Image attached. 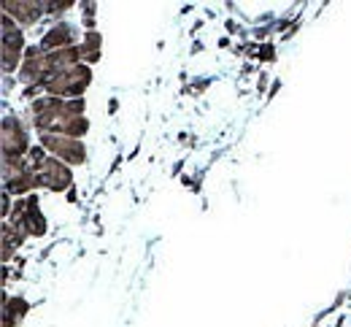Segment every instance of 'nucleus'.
I'll list each match as a JSON object with an SVG mask.
<instances>
[{
	"label": "nucleus",
	"mask_w": 351,
	"mask_h": 327,
	"mask_svg": "<svg viewBox=\"0 0 351 327\" xmlns=\"http://www.w3.org/2000/svg\"><path fill=\"white\" fill-rule=\"evenodd\" d=\"M84 100H60V97H44L30 106L33 122L44 136H84L89 122L84 119Z\"/></svg>",
	"instance_id": "1"
},
{
	"label": "nucleus",
	"mask_w": 351,
	"mask_h": 327,
	"mask_svg": "<svg viewBox=\"0 0 351 327\" xmlns=\"http://www.w3.org/2000/svg\"><path fill=\"white\" fill-rule=\"evenodd\" d=\"M30 165H33V171H36V176H38V182H41V187H49L54 189V192H60V189H68L71 187V168L65 165V162H60L57 157H46L44 149H30Z\"/></svg>",
	"instance_id": "2"
},
{
	"label": "nucleus",
	"mask_w": 351,
	"mask_h": 327,
	"mask_svg": "<svg viewBox=\"0 0 351 327\" xmlns=\"http://www.w3.org/2000/svg\"><path fill=\"white\" fill-rule=\"evenodd\" d=\"M3 179H5V192L25 195L33 187H41L30 160L25 157H3Z\"/></svg>",
	"instance_id": "3"
},
{
	"label": "nucleus",
	"mask_w": 351,
	"mask_h": 327,
	"mask_svg": "<svg viewBox=\"0 0 351 327\" xmlns=\"http://www.w3.org/2000/svg\"><path fill=\"white\" fill-rule=\"evenodd\" d=\"M89 82H92V73H89L87 65H73V68L57 73L44 90L51 93L54 97H60V100H62V97H79V95L89 87ZM79 100H82V97H79Z\"/></svg>",
	"instance_id": "4"
},
{
	"label": "nucleus",
	"mask_w": 351,
	"mask_h": 327,
	"mask_svg": "<svg viewBox=\"0 0 351 327\" xmlns=\"http://www.w3.org/2000/svg\"><path fill=\"white\" fill-rule=\"evenodd\" d=\"M14 222V233L19 238L25 235H44L46 233V225H44V217L38 211V200L36 197H25V200H16L14 206V214L11 219Z\"/></svg>",
	"instance_id": "5"
},
{
	"label": "nucleus",
	"mask_w": 351,
	"mask_h": 327,
	"mask_svg": "<svg viewBox=\"0 0 351 327\" xmlns=\"http://www.w3.org/2000/svg\"><path fill=\"white\" fill-rule=\"evenodd\" d=\"M41 143L57 154L60 162L82 165V162L87 160V149H84V143L79 138H68V136H41Z\"/></svg>",
	"instance_id": "6"
},
{
	"label": "nucleus",
	"mask_w": 351,
	"mask_h": 327,
	"mask_svg": "<svg viewBox=\"0 0 351 327\" xmlns=\"http://www.w3.org/2000/svg\"><path fill=\"white\" fill-rule=\"evenodd\" d=\"M22 49H25L22 30H19L16 25H11V16L3 14V71H5V73H11V71L19 65Z\"/></svg>",
	"instance_id": "7"
},
{
	"label": "nucleus",
	"mask_w": 351,
	"mask_h": 327,
	"mask_svg": "<svg viewBox=\"0 0 351 327\" xmlns=\"http://www.w3.org/2000/svg\"><path fill=\"white\" fill-rule=\"evenodd\" d=\"M25 152H30L27 130L22 128L16 117H5L3 119V157H22Z\"/></svg>",
	"instance_id": "8"
},
{
	"label": "nucleus",
	"mask_w": 351,
	"mask_h": 327,
	"mask_svg": "<svg viewBox=\"0 0 351 327\" xmlns=\"http://www.w3.org/2000/svg\"><path fill=\"white\" fill-rule=\"evenodd\" d=\"M76 25H68V22H62V25H54L49 33L44 36V41H41V49L44 51H60V49H71V44L76 41Z\"/></svg>",
	"instance_id": "9"
},
{
	"label": "nucleus",
	"mask_w": 351,
	"mask_h": 327,
	"mask_svg": "<svg viewBox=\"0 0 351 327\" xmlns=\"http://www.w3.org/2000/svg\"><path fill=\"white\" fill-rule=\"evenodd\" d=\"M44 11H46V3H11V0L3 3V14L5 16H14L22 25H33Z\"/></svg>",
	"instance_id": "10"
},
{
	"label": "nucleus",
	"mask_w": 351,
	"mask_h": 327,
	"mask_svg": "<svg viewBox=\"0 0 351 327\" xmlns=\"http://www.w3.org/2000/svg\"><path fill=\"white\" fill-rule=\"evenodd\" d=\"M76 49H79V57L87 60V62L100 60V36L89 30L87 36H84V41H82V47H76Z\"/></svg>",
	"instance_id": "11"
}]
</instances>
